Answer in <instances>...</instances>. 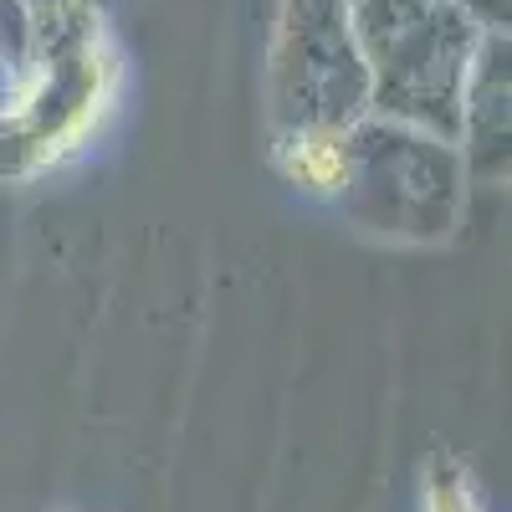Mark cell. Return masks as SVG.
I'll list each match as a JSON object with an SVG mask.
<instances>
[{
	"label": "cell",
	"instance_id": "cell-1",
	"mask_svg": "<svg viewBox=\"0 0 512 512\" xmlns=\"http://www.w3.org/2000/svg\"><path fill=\"white\" fill-rule=\"evenodd\" d=\"M431 512H472V497H466L456 482H436L431 487Z\"/></svg>",
	"mask_w": 512,
	"mask_h": 512
},
{
	"label": "cell",
	"instance_id": "cell-2",
	"mask_svg": "<svg viewBox=\"0 0 512 512\" xmlns=\"http://www.w3.org/2000/svg\"><path fill=\"white\" fill-rule=\"evenodd\" d=\"M466 6H472L487 26H502L507 21V0H466Z\"/></svg>",
	"mask_w": 512,
	"mask_h": 512
}]
</instances>
